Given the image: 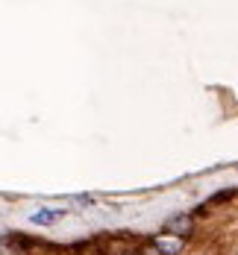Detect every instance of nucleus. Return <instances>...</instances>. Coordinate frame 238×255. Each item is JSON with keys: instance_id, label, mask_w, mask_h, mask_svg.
<instances>
[{"instance_id": "f257e3e1", "label": "nucleus", "mask_w": 238, "mask_h": 255, "mask_svg": "<svg viewBox=\"0 0 238 255\" xmlns=\"http://www.w3.org/2000/svg\"><path fill=\"white\" fill-rule=\"evenodd\" d=\"M97 250H100V255H132L135 253V244L124 241V238H109V241L97 244Z\"/></svg>"}, {"instance_id": "f03ea898", "label": "nucleus", "mask_w": 238, "mask_h": 255, "mask_svg": "<svg viewBox=\"0 0 238 255\" xmlns=\"http://www.w3.org/2000/svg\"><path fill=\"white\" fill-rule=\"evenodd\" d=\"M183 238L180 235H174V238H156V244H153V250L156 255H180L183 253Z\"/></svg>"}, {"instance_id": "7ed1b4c3", "label": "nucleus", "mask_w": 238, "mask_h": 255, "mask_svg": "<svg viewBox=\"0 0 238 255\" xmlns=\"http://www.w3.org/2000/svg\"><path fill=\"white\" fill-rule=\"evenodd\" d=\"M62 214H65V211H59V208H41V211H32L29 220H32L35 226H53V223L62 220Z\"/></svg>"}, {"instance_id": "20e7f679", "label": "nucleus", "mask_w": 238, "mask_h": 255, "mask_svg": "<svg viewBox=\"0 0 238 255\" xmlns=\"http://www.w3.org/2000/svg\"><path fill=\"white\" fill-rule=\"evenodd\" d=\"M165 229L171 232V235H188L191 232V217H174V220H168Z\"/></svg>"}]
</instances>
